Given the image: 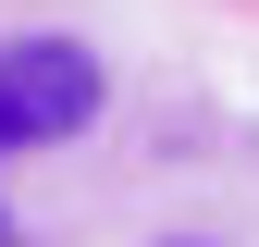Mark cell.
Listing matches in <instances>:
<instances>
[{
	"label": "cell",
	"instance_id": "cell-2",
	"mask_svg": "<svg viewBox=\"0 0 259 247\" xmlns=\"http://www.w3.org/2000/svg\"><path fill=\"white\" fill-rule=\"evenodd\" d=\"M0 247H13V210H0Z\"/></svg>",
	"mask_w": 259,
	"mask_h": 247
},
{
	"label": "cell",
	"instance_id": "cell-3",
	"mask_svg": "<svg viewBox=\"0 0 259 247\" xmlns=\"http://www.w3.org/2000/svg\"><path fill=\"white\" fill-rule=\"evenodd\" d=\"M0 148H13V136H0Z\"/></svg>",
	"mask_w": 259,
	"mask_h": 247
},
{
	"label": "cell",
	"instance_id": "cell-1",
	"mask_svg": "<svg viewBox=\"0 0 259 247\" xmlns=\"http://www.w3.org/2000/svg\"><path fill=\"white\" fill-rule=\"evenodd\" d=\"M99 124V62L74 37H13L0 50V136L13 148H62Z\"/></svg>",
	"mask_w": 259,
	"mask_h": 247
}]
</instances>
